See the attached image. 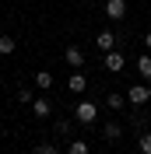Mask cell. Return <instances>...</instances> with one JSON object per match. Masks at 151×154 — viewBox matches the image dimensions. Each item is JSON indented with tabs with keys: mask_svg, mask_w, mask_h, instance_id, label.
Masks as SVG:
<instances>
[{
	"mask_svg": "<svg viewBox=\"0 0 151 154\" xmlns=\"http://www.w3.org/2000/svg\"><path fill=\"white\" fill-rule=\"evenodd\" d=\"M127 102H130V105H148L151 102V84H141V81H137V84H130L127 88Z\"/></svg>",
	"mask_w": 151,
	"mask_h": 154,
	"instance_id": "obj_1",
	"label": "cell"
},
{
	"mask_svg": "<svg viewBox=\"0 0 151 154\" xmlns=\"http://www.w3.org/2000/svg\"><path fill=\"white\" fill-rule=\"evenodd\" d=\"M74 116H77V123H85V126H92L95 119H98V109H95V102H77V109H74Z\"/></svg>",
	"mask_w": 151,
	"mask_h": 154,
	"instance_id": "obj_2",
	"label": "cell"
},
{
	"mask_svg": "<svg viewBox=\"0 0 151 154\" xmlns=\"http://www.w3.org/2000/svg\"><path fill=\"white\" fill-rule=\"evenodd\" d=\"M105 18H109V21H123V18H127V0H105Z\"/></svg>",
	"mask_w": 151,
	"mask_h": 154,
	"instance_id": "obj_3",
	"label": "cell"
},
{
	"mask_svg": "<svg viewBox=\"0 0 151 154\" xmlns=\"http://www.w3.org/2000/svg\"><path fill=\"white\" fill-rule=\"evenodd\" d=\"M102 67L109 70V74H120V70L127 67V60H123L120 49H109V53H105V60H102Z\"/></svg>",
	"mask_w": 151,
	"mask_h": 154,
	"instance_id": "obj_4",
	"label": "cell"
},
{
	"mask_svg": "<svg viewBox=\"0 0 151 154\" xmlns=\"http://www.w3.org/2000/svg\"><path fill=\"white\" fill-rule=\"evenodd\" d=\"M95 46L102 49V53H109V49H116V32H113V28L98 32V35H95Z\"/></svg>",
	"mask_w": 151,
	"mask_h": 154,
	"instance_id": "obj_5",
	"label": "cell"
},
{
	"mask_svg": "<svg viewBox=\"0 0 151 154\" xmlns=\"http://www.w3.org/2000/svg\"><path fill=\"white\" fill-rule=\"evenodd\" d=\"M63 60H67V67H74V70H81V67H85V53H81L77 46H67Z\"/></svg>",
	"mask_w": 151,
	"mask_h": 154,
	"instance_id": "obj_6",
	"label": "cell"
},
{
	"mask_svg": "<svg viewBox=\"0 0 151 154\" xmlns=\"http://www.w3.org/2000/svg\"><path fill=\"white\" fill-rule=\"evenodd\" d=\"M105 105L113 109V112H120V109H127L130 102H127V95H120V91H109V95H105Z\"/></svg>",
	"mask_w": 151,
	"mask_h": 154,
	"instance_id": "obj_7",
	"label": "cell"
},
{
	"mask_svg": "<svg viewBox=\"0 0 151 154\" xmlns=\"http://www.w3.org/2000/svg\"><path fill=\"white\" fill-rule=\"evenodd\" d=\"M32 112H35L39 119H49V116H53V105H49L46 98H35V102H32Z\"/></svg>",
	"mask_w": 151,
	"mask_h": 154,
	"instance_id": "obj_8",
	"label": "cell"
},
{
	"mask_svg": "<svg viewBox=\"0 0 151 154\" xmlns=\"http://www.w3.org/2000/svg\"><path fill=\"white\" fill-rule=\"evenodd\" d=\"M102 133H105V140H120V137H123V126L116 123V119H109V123L102 126Z\"/></svg>",
	"mask_w": 151,
	"mask_h": 154,
	"instance_id": "obj_9",
	"label": "cell"
},
{
	"mask_svg": "<svg viewBox=\"0 0 151 154\" xmlns=\"http://www.w3.org/2000/svg\"><path fill=\"white\" fill-rule=\"evenodd\" d=\"M14 49H18V38L14 35H0V56H11Z\"/></svg>",
	"mask_w": 151,
	"mask_h": 154,
	"instance_id": "obj_10",
	"label": "cell"
},
{
	"mask_svg": "<svg viewBox=\"0 0 151 154\" xmlns=\"http://www.w3.org/2000/svg\"><path fill=\"white\" fill-rule=\"evenodd\" d=\"M137 74H141L144 81H151V53H144V56L137 60Z\"/></svg>",
	"mask_w": 151,
	"mask_h": 154,
	"instance_id": "obj_11",
	"label": "cell"
},
{
	"mask_svg": "<svg viewBox=\"0 0 151 154\" xmlns=\"http://www.w3.org/2000/svg\"><path fill=\"white\" fill-rule=\"evenodd\" d=\"M35 88L49 91V88H53V74H49V70H39V74H35Z\"/></svg>",
	"mask_w": 151,
	"mask_h": 154,
	"instance_id": "obj_12",
	"label": "cell"
},
{
	"mask_svg": "<svg viewBox=\"0 0 151 154\" xmlns=\"http://www.w3.org/2000/svg\"><path fill=\"white\" fill-rule=\"evenodd\" d=\"M53 126H56V137H70L74 133V123H70V119H56Z\"/></svg>",
	"mask_w": 151,
	"mask_h": 154,
	"instance_id": "obj_13",
	"label": "cell"
},
{
	"mask_svg": "<svg viewBox=\"0 0 151 154\" xmlns=\"http://www.w3.org/2000/svg\"><path fill=\"white\" fill-rule=\"evenodd\" d=\"M67 154H92V147H88L85 140H70V144H67Z\"/></svg>",
	"mask_w": 151,
	"mask_h": 154,
	"instance_id": "obj_14",
	"label": "cell"
},
{
	"mask_svg": "<svg viewBox=\"0 0 151 154\" xmlns=\"http://www.w3.org/2000/svg\"><path fill=\"white\" fill-rule=\"evenodd\" d=\"M67 88H70V91H85V74H81V70H74V77L67 81Z\"/></svg>",
	"mask_w": 151,
	"mask_h": 154,
	"instance_id": "obj_15",
	"label": "cell"
},
{
	"mask_svg": "<svg viewBox=\"0 0 151 154\" xmlns=\"http://www.w3.org/2000/svg\"><path fill=\"white\" fill-rule=\"evenodd\" d=\"M137 147H141V154H151V133H148V130L137 133Z\"/></svg>",
	"mask_w": 151,
	"mask_h": 154,
	"instance_id": "obj_16",
	"label": "cell"
},
{
	"mask_svg": "<svg viewBox=\"0 0 151 154\" xmlns=\"http://www.w3.org/2000/svg\"><path fill=\"white\" fill-rule=\"evenodd\" d=\"M32 154H60V147H56V144H35Z\"/></svg>",
	"mask_w": 151,
	"mask_h": 154,
	"instance_id": "obj_17",
	"label": "cell"
},
{
	"mask_svg": "<svg viewBox=\"0 0 151 154\" xmlns=\"http://www.w3.org/2000/svg\"><path fill=\"white\" fill-rule=\"evenodd\" d=\"M18 102H21V105H32V102H35V95H32L28 88H21V91H18Z\"/></svg>",
	"mask_w": 151,
	"mask_h": 154,
	"instance_id": "obj_18",
	"label": "cell"
},
{
	"mask_svg": "<svg viewBox=\"0 0 151 154\" xmlns=\"http://www.w3.org/2000/svg\"><path fill=\"white\" fill-rule=\"evenodd\" d=\"M133 130H137V133H144V130H148V119H144V112L133 116Z\"/></svg>",
	"mask_w": 151,
	"mask_h": 154,
	"instance_id": "obj_19",
	"label": "cell"
},
{
	"mask_svg": "<svg viewBox=\"0 0 151 154\" xmlns=\"http://www.w3.org/2000/svg\"><path fill=\"white\" fill-rule=\"evenodd\" d=\"M144 46H148V49H151V32H148V35H144Z\"/></svg>",
	"mask_w": 151,
	"mask_h": 154,
	"instance_id": "obj_20",
	"label": "cell"
}]
</instances>
